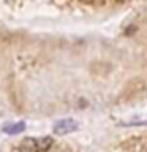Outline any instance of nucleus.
Returning <instances> with one entry per match:
<instances>
[{
  "label": "nucleus",
  "mask_w": 147,
  "mask_h": 152,
  "mask_svg": "<svg viewBox=\"0 0 147 152\" xmlns=\"http://www.w3.org/2000/svg\"><path fill=\"white\" fill-rule=\"evenodd\" d=\"M52 144V140L49 136H44V138H33V140H28L24 142V146L28 147V151H33V152H41V151H46L49 149Z\"/></svg>",
  "instance_id": "2"
},
{
  "label": "nucleus",
  "mask_w": 147,
  "mask_h": 152,
  "mask_svg": "<svg viewBox=\"0 0 147 152\" xmlns=\"http://www.w3.org/2000/svg\"><path fill=\"white\" fill-rule=\"evenodd\" d=\"M25 130V124L24 122H17V124H9V125L3 127V132L8 133V135H16V133H21Z\"/></svg>",
  "instance_id": "3"
},
{
  "label": "nucleus",
  "mask_w": 147,
  "mask_h": 152,
  "mask_svg": "<svg viewBox=\"0 0 147 152\" xmlns=\"http://www.w3.org/2000/svg\"><path fill=\"white\" fill-rule=\"evenodd\" d=\"M78 122L73 119H62V121L54 124V133L55 135H68L78 130Z\"/></svg>",
  "instance_id": "1"
}]
</instances>
